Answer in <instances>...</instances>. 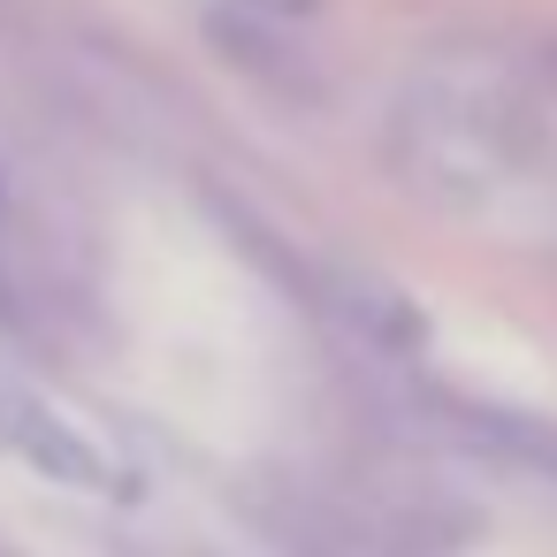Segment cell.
Wrapping results in <instances>:
<instances>
[{
	"label": "cell",
	"mask_w": 557,
	"mask_h": 557,
	"mask_svg": "<svg viewBox=\"0 0 557 557\" xmlns=\"http://www.w3.org/2000/svg\"><path fill=\"white\" fill-rule=\"evenodd\" d=\"M0 557H16V549H9V542H0Z\"/></svg>",
	"instance_id": "cell-5"
},
{
	"label": "cell",
	"mask_w": 557,
	"mask_h": 557,
	"mask_svg": "<svg viewBox=\"0 0 557 557\" xmlns=\"http://www.w3.org/2000/svg\"><path fill=\"white\" fill-rule=\"evenodd\" d=\"M0 450L24 458L32 473L62 481V488H85V496H115L123 488V466L100 435H85V420H70L47 389L0 374Z\"/></svg>",
	"instance_id": "cell-2"
},
{
	"label": "cell",
	"mask_w": 557,
	"mask_h": 557,
	"mask_svg": "<svg viewBox=\"0 0 557 557\" xmlns=\"http://www.w3.org/2000/svg\"><path fill=\"white\" fill-rule=\"evenodd\" d=\"M24 290H16V237H9V199H0V321H16Z\"/></svg>",
	"instance_id": "cell-4"
},
{
	"label": "cell",
	"mask_w": 557,
	"mask_h": 557,
	"mask_svg": "<svg viewBox=\"0 0 557 557\" xmlns=\"http://www.w3.org/2000/svg\"><path fill=\"white\" fill-rule=\"evenodd\" d=\"M420 412H428V428L450 435L466 458H488V466H504V473L557 481V420H549V412L496 405V397H466V389H443V382H420Z\"/></svg>",
	"instance_id": "cell-3"
},
{
	"label": "cell",
	"mask_w": 557,
	"mask_h": 557,
	"mask_svg": "<svg viewBox=\"0 0 557 557\" xmlns=\"http://www.w3.org/2000/svg\"><path fill=\"white\" fill-rule=\"evenodd\" d=\"M397 161L405 176L458 214L542 207L557 184V146L527 85L504 70H428L397 100Z\"/></svg>",
	"instance_id": "cell-1"
}]
</instances>
